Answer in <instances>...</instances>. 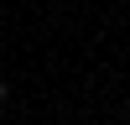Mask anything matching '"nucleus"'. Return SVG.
<instances>
[{
	"instance_id": "1",
	"label": "nucleus",
	"mask_w": 130,
	"mask_h": 125,
	"mask_svg": "<svg viewBox=\"0 0 130 125\" xmlns=\"http://www.w3.org/2000/svg\"><path fill=\"white\" fill-rule=\"evenodd\" d=\"M0 104H5V83H0Z\"/></svg>"
}]
</instances>
